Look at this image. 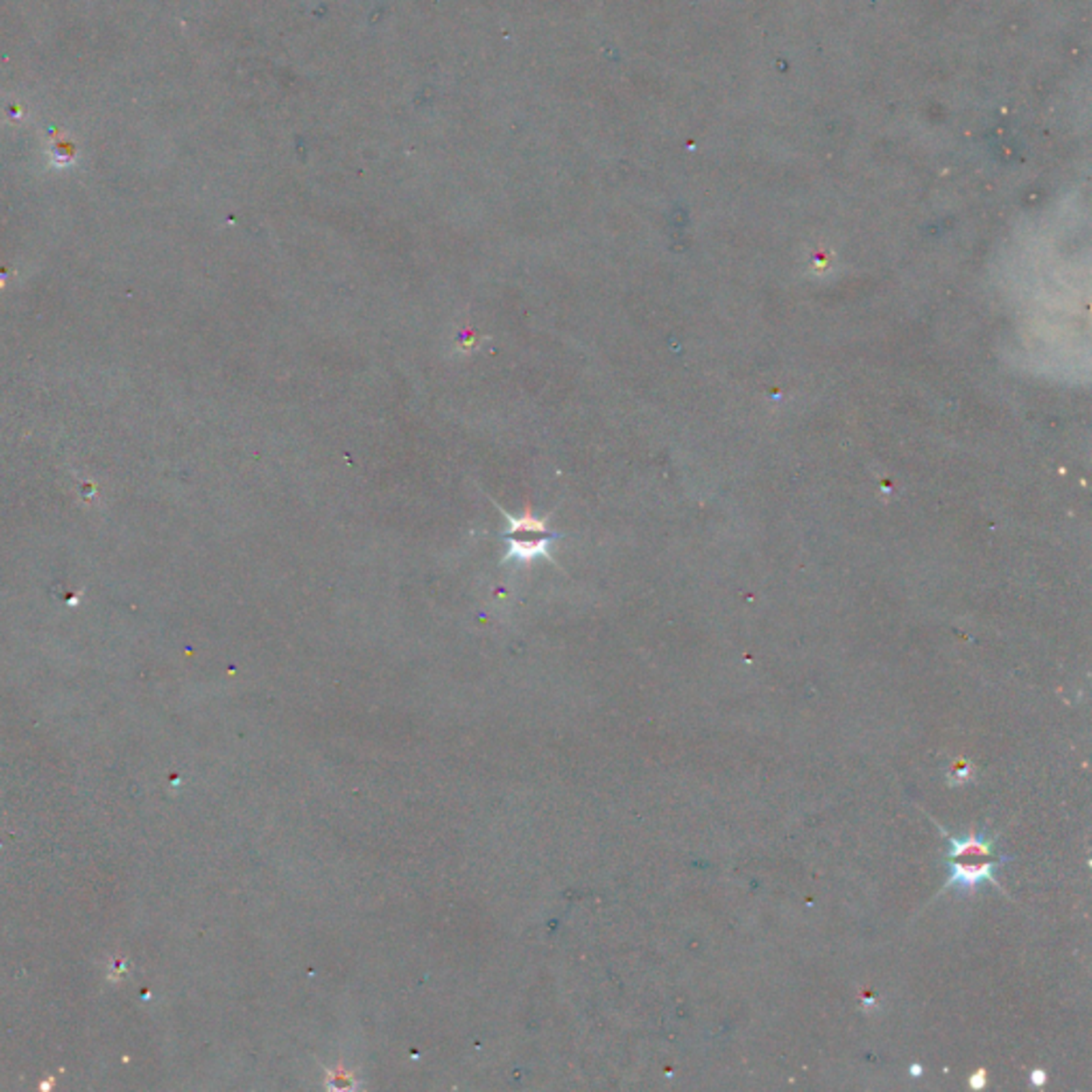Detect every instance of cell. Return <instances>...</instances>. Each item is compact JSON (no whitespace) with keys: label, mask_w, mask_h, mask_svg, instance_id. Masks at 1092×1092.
I'll use <instances>...</instances> for the list:
<instances>
[{"label":"cell","mask_w":1092,"mask_h":1092,"mask_svg":"<svg viewBox=\"0 0 1092 1092\" xmlns=\"http://www.w3.org/2000/svg\"><path fill=\"white\" fill-rule=\"evenodd\" d=\"M948 873L949 881L948 888L956 885L958 890H977L979 885L990 881L994 888H998V881L994 879L998 866L1007 864V856L998 854L994 841L983 832L979 835H969L964 839L960 836L948 835Z\"/></svg>","instance_id":"obj_1"},{"label":"cell","mask_w":1092,"mask_h":1092,"mask_svg":"<svg viewBox=\"0 0 1092 1092\" xmlns=\"http://www.w3.org/2000/svg\"><path fill=\"white\" fill-rule=\"evenodd\" d=\"M508 521H511V530H508V536H511V551H508L506 560L527 561V560H536V557L546 555L548 542H551L553 536L546 532L545 523L536 521V518H511V517H508Z\"/></svg>","instance_id":"obj_2"},{"label":"cell","mask_w":1092,"mask_h":1092,"mask_svg":"<svg viewBox=\"0 0 1092 1092\" xmlns=\"http://www.w3.org/2000/svg\"><path fill=\"white\" fill-rule=\"evenodd\" d=\"M983 1084H986V1074H983V1071H979V1074H976V1075L971 1077L973 1088H982Z\"/></svg>","instance_id":"obj_3"},{"label":"cell","mask_w":1092,"mask_h":1092,"mask_svg":"<svg viewBox=\"0 0 1092 1092\" xmlns=\"http://www.w3.org/2000/svg\"><path fill=\"white\" fill-rule=\"evenodd\" d=\"M1031 1080H1032V1084H1035V1086H1041L1043 1081H1046V1071H1039V1069L1032 1071Z\"/></svg>","instance_id":"obj_4"}]
</instances>
